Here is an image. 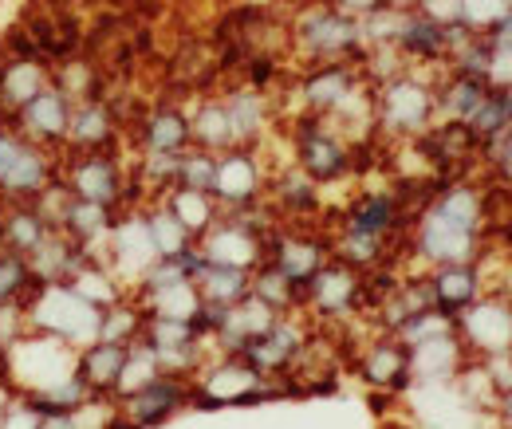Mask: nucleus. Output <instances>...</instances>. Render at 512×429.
Here are the masks:
<instances>
[{"instance_id":"obj_5","label":"nucleus","mask_w":512,"mask_h":429,"mask_svg":"<svg viewBox=\"0 0 512 429\" xmlns=\"http://www.w3.org/2000/svg\"><path fill=\"white\" fill-rule=\"evenodd\" d=\"M99 319H103V311L87 304L67 280L64 284H36L32 296L24 300V323L32 331L64 339L75 351H83L87 343L99 339Z\"/></svg>"},{"instance_id":"obj_37","label":"nucleus","mask_w":512,"mask_h":429,"mask_svg":"<svg viewBox=\"0 0 512 429\" xmlns=\"http://www.w3.org/2000/svg\"><path fill=\"white\" fill-rule=\"evenodd\" d=\"M16 398V390L8 386V378H0V418H4V410H8V402Z\"/></svg>"},{"instance_id":"obj_25","label":"nucleus","mask_w":512,"mask_h":429,"mask_svg":"<svg viewBox=\"0 0 512 429\" xmlns=\"http://www.w3.org/2000/svg\"><path fill=\"white\" fill-rule=\"evenodd\" d=\"M249 280H253V272H245V268H229V264H209L205 260V268L197 272L193 284H197L201 304L233 307L237 300L249 296Z\"/></svg>"},{"instance_id":"obj_34","label":"nucleus","mask_w":512,"mask_h":429,"mask_svg":"<svg viewBox=\"0 0 512 429\" xmlns=\"http://www.w3.org/2000/svg\"><path fill=\"white\" fill-rule=\"evenodd\" d=\"M512 8V0H461V28L477 32V36H489L505 12Z\"/></svg>"},{"instance_id":"obj_21","label":"nucleus","mask_w":512,"mask_h":429,"mask_svg":"<svg viewBox=\"0 0 512 429\" xmlns=\"http://www.w3.org/2000/svg\"><path fill=\"white\" fill-rule=\"evenodd\" d=\"M83 248L67 237L64 229H52L40 245L28 252V268L36 276V284H64L71 280V272L83 264Z\"/></svg>"},{"instance_id":"obj_28","label":"nucleus","mask_w":512,"mask_h":429,"mask_svg":"<svg viewBox=\"0 0 512 429\" xmlns=\"http://www.w3.org/2000/svg\"><path fill=\"white\" fill-rule=\"evenodd\" d=\"M142 213H146V229H150V241L158 248V256H178V252H186L190 245H197L193 233L170 213V205H166L162 197L146 201Z\"/></svg>"},{"instance_id":"obj_18","label":"nucleus","mask_w":512,"mask_h":429,"mask_svg":"<svg viewBox=\"0 0 512 429\" xmlns=\"http://www.w3.org/2000/svg\"><path fill=\"white\" fill-rule=\"evenodd\" d=\"M221 103H225V115H229L233 146H256L260 138H268V130H272V99L264 91L237 87Z\"/></svg>"},{"instance_id":"obj_32","label":"nucleus","mask_w":512,"mask_h":429,"mask_svg":"<svg viewBox=\"0 0 512 429\" xmlns=\"http://www.w3.org/2000/svg\"><path fill=\"white\" fill-rule=\"evenodd\" d=\"M162 367H158V355L142 343V339H134L127 347V359H123V374H119V386H115V402L119 398H127L134 390H142L150 378H158Z\"/></svg>"},{"instance_id":"obj_9","label":"nucleus","mask_w":512,"mask_h":429,"mask_svg":"<svg viewBox=\"0 0 512 429\" xmlns=\"http://www.w3.org/2000/svg\"><path fill=\"white\" fill-rule=\"evenodd\" d=\"M457 339L465 347V355L489 363L512 355V304L509 296H477L465 311L453 315Z\"/></svg>"},{"instance_id":"obj_16","label":"nucleus","mask_w":512,"mask_h":429,"mask_svg":"<svg viewBox=\"0 0 512 429\" xmlns=\"http://www.w3.org/2000/svg\"><path fill=\"white\" fill-rule=\"evenodd\" d=\"M52 83V67L44 56H12L0 60V119H12Z\"/></svg>"},{"instance_id":"obj_20","label":"nucleus","mask_w":512,"mask_h":429,"mask_svg":"<svg viewBox=\"0 0 512 429\" xmlns=\"http://www.w3.org/2000/svg\"><path fill=\"white\" fill-rule=\"evenodd\" d=\"M426 288L434 307H442L446 315H457L481 296V276L473 264H442L426 272Z\"/></svg>"},{"instance_id":"obj_29","label":"nucleus","mask_w":512,"mask_h":429,"mask_svg":"<svg viewBox=\"0 0 512 429\" xmlns=\"http://www.w3.org/2000/svg\"><path fill=\"white\" fill-rule=\"evenodd\" d=\"M52 83L64 91L71 103H83V99H103V79H99V67L91 60H75L67 56L60 60V67H52Z\"/></svg>"},{"instance_id":"obj_31","label":"nucleus","mask_w":512,"mask_h":429,"mask_svg":"<svg viewBox=\"0 0 512 429\" xmlns=\"http://www.w3.org/2000/svg\"><path fill=\"white\" fill-rule=\"evenodd\" d=\"M36 288V276L28 268V256L0 245V304H24Z\"/></svg>"},{"instance_id":"obj_4","label":"nucleus","mask_w":512,"mask_h":429,"mask_svg":"<svg viewBox=\"0 0 512 429\" xmlns=\"http://www.w3.org/2000/svg\"><path fill=\"white\" fill-rule=\"evenodd\" d=\"M288 44L296 48V56L308 63H339L363 60V36H359V20L335 12L327 0H308L292 28H288Z\"/></svg>"},{"instance_id":"obj_15","label":"nucleus","mask_w":512,"mask_h":429,"mask_svg":"<svg viewBox=\"0 0 512 429\" xmlns=\"http://www.w3.org/2000/svg\"><path fill=\"white\" fill-rule=\"evenodd\" d=\"M67 119H71V99L56 83H48L28 107H20L8 123L16 126L24 138L48 146V150H60L64 154V134H67Z\"/></svg>"},{"instance_id":"obj_17","label":"nucleus","mask_w":512,"mask_h":429,"mask_svg":"<svg viewBox=\"0 0 512 429\" xmlns=\"http://www.w3.org/2000/svg\"><path fill=\"white\" fill-rule=\"evenodd\" d=\"M138 154H186L193 146L190 115L182 107H154L134 126Z\"/></svg>"},{"instance_id":"obj_22","label":"nucleus","mask_w":512,"mask_h":429,"mask_svg":"<svg viewBox=\"0 0 512 429\" xmlns=\"http://www.w3.org/2000/svg\"><path fill=\"white\" fill-rule=\"evenodd\" d=\"M123 359H127V347L123 343H107V339H95L79 351V374L83 382L103 394V398H115V386H119V374H123Z\"/></svg>"},{"instance_id":"obj_1","label":"nucleus","mask_w":512,"mask_h":429,"mask_svg":"<svg viewBox=\"0 0 512 429\" xmlns=\"http://www.w3.org/2000/svg\"><path fill=\"white\" fill-rule=\"evenodd\" d=\"M489 221V205L473 185H449L426 201V209L410 221V252L430 268L473 264L481 252Z\"/></svg>"},{"instance_id":"obj_14","label":"nucleus","mask_w":512,"mask_h":429,"mask_svg":"<svg viewBox=\"0 0 512 429\" xmlns=\"http://www.w3.org/2000/svg\"><path fill=\"white\" fill-rule=\"evenodd\" d=\"M264 260L276 264V268L300 288V296H304V284L331 260V245H323L312 233H300V229H284V233L272 229V233H268V256H264Z\"/></svg>"},{"instance_id":"obj_27","label":"nucleus","mask_w":512,"mask_h":429,"mask_svg":"<svg viewBox=\"0 0 512 429\" xmlns=\"http://www.w3.org/2000/svg\"><path fill=\"white\" fill-rule=\"evenodd\" d=\"M190 115V138L193 146L209 150V154H221L233 146V130H229V115H225V103L221 99H205L197 103Z\"/></svg>"},{"instance_id":"obj_36","label":"nucleus","mask_w":512,"mask_h":429,"mask_svg":"<svg viewBox=\"0 0 512 429\" xmlns=\"http://www.w3.org/2000/svg\"><path fill=\"white\" fill-rule=\"evenodd\" d=\"M335 12H343V16H351V20H363V16H371L375 8H383L386 0H327Z\"/></svg>"},{"instance_id":"obj_2","label":"nucleus","mask_w":512,"mask_h":429,"mask_svg":"<svg viewBox=\"0 0 512 429\" xmlns=\"http://www.w3.org/2000/svg\"><path fill=\"white\" fill-rule=\"evenodd\" d=\"M438 83L442 79H426L418 67L375 83V130L394 142H418L438 123Z\"/></svg>"},{"instance_id":"obj_12","label":"nucleus","mask_w":512,"mask_h":429,"mask_svg":"<svg viewBox=\"0 0 512 429\" xmlns=\"http://www.w3.org/2000/svg\"><path fill=\"white\" fill-rule=\"evenodd\" d=\"M186 402H193L190 378L186 374H158L150 378L142 390H134L127 398H119V426L123 429H146L162 426L166 418H174Z\"/></svg>"},{"instance_id":"obj_35","label":"nucleus","mask_w":512,"mask_h":429,"mask_svg":"<svg viewBox=\"0 0 512 429\" xmlns=\"http://www.w3.org/2000/svg\"><path fill=\"white\" fill-rule=\"evenodd\" d=\"M414 12H422V16H430L446 28L461 24V0H414Z\"/></svg>"},{"instance_id":"obj_13","label":"nucleus","mask_w":512,"mask_h":429,"mask_svg":"<svg viewBox=\"0 0 512 429\" xmlns=\"http://www.w3.org/2000/svg\"><path fill=\"white\" fill-rule=\"evenodd\" d=\"M115 142H119V115H115V103H111V99H83V103H71L64 154L115 150Z\"/></svg>"},{"instance_id":"obj_8","label":"nucleus","mask_w":512,"mask_h":429,"mask_svg":"<svg viewBox=\"0 0 512 429\" xmlns=\"http://www.w3.org/2000/svg\"><path fill=\"white\" fill-rule=\"evenodd\" d=\"M292 138V162L320 185L343 182L355 170V146L335 130V126L320 119V115H300L296 130H288Z\"/></svg>"},{"instance_id":"obj_10","label":"nucleus","mask_w":512,"mask_h":429,"mask_svg":"<svg viewBox=\"0 0 512 429\" xmlns=\"http://www.w3.org/2000/svg\"><path fill=\"white\" fill-rule=\"evenodd\" d=\"M99 260H107V268L123 280V288L134 292V284L142 280V272L158 260V248L150 241L142 205H127V209L115 213V225L107 233V245L99 252Z\"/></svg>"},{"instance_id":"obj_19","label":"nucleus","mask_w":512,"mask_h":429,"mask_svg":"<svg viewBox=\"0 0 512 429\" xmlns=\"http://www.w3.org/2000/svg\"><path fill=\"white\" fill-rule=\"evenodd\" d=\"M359 374L375 386V390H406L410 386V359L406 347L394 335H379L375 343L363 347L359 355Z\"/></svg>"},{"instance_id":"obj_26","label":"nucleus","mask_w":512,"mask_h":429,"mask_svg":"<svg viewBox=\"0 0 512 429\" xmlns=\"http://www.w3.org/2000/svg\"><path fill=\"white\" fill-rule=\"evenodd\" d=\"M162 201L170 205V213L186 225L193 233V241L221 217V205H217V197L213 193H205V189H186V185H174V189H166L162 193Z\"/></svg>"},{"instance_id":"obj_3","label":"nucleus","mask_w":512,"mask_h":429,"mask_svg":"<svg viewBox=\"0 0 512 429\" xmlns=\"http://www.w3.org/2000/svg\"><path fill=\"white\" fill-rule=\"evenodd\" d=\"M4 378L16 394H28V398H40L44 390H52L56 382L71 378L79 370V351L67 347L64 339L56 335H44V331H32L24 327L8 347H4Z\"/></svg>"},{"instance_id":"obj_33","label":"nucleus","mask_w":512,"mask_h":429,"mask_svg":"<svg viewBox=\"0 0 512 429\" xmlns=\"http://www.w3.org/2000/svg\"><path fill=\"white\" fill-rule=\"evenodd\" d=\"M213 174H217V154H209V150H201V146H190V150L178 158V178H174V185L213 193Z\"/></svg>"},{"instance_id":"obj_11","label":"nucleus","mask_w":512,"mask_h":429,"mask_svg":"<svg viewBox=\"0 0 512 429\" xmlns=\"http://www.w3.org/2000/svg\"><path fill=\"white\" fill-rule=\"evenodd\" d=\"M268 193V170L256 146H229L217 154V174H213V197L221 213L260 205Z\"/></svg>"},{"instance_id":"obj_6","label":"nucleus","mask_w":512,"mask_h":429,"mask_svg":"<svg viewBox=\"0 0 512 429\" xmlns=\"http://www.w3.org/2000/svg\"><path fill=\"white\" fill-rule=\"evenodd\" d=\"M60 150L24 138L8 119H0V205L32 201L44 185L60 178Z\"/></svg>"},{"instance_id":"obj_24","label":"nucleus","mask_w":512,"mask_h":429,"mask_svg":"<svg viewBox=\"0 0 512 429\" xmlns=\"http://www.w3.org/2000/svg\"><path fill=\"white\" fill-rule=\"evenodd\" d=\"M87 304H95L99 311L103 307H111L115 300H123V296H130L127 288H123V280L107 268V260H99V256H83V264L71 272V280H67Z\"/></svg>"},{"instance_id":"obj_30","label":"nucleus","mask_w":512,"mask_h":429,"mask_svg":"<svg viewBox=\"0 0 512 429\" xmlns=\"http://www.w3.org/2000/svg\"><path fill=\"white\" fill-rule=\"evenodd\" d=\"M142 323H146V311L134 296H123L111 307H103V319H99V339L107 343H123L130 347L138 335H142Z\"/></svg>"},{"instance_id":"obj_23","label":"nucleus","mask_w":512,"mask_h":429,"mask_svg":"<svg viewBox=\"0 0 512 429\" xmlns=\"http://www.w3.org/2000/svg\"><path fill=\"white\" fill-rule=\"evenodd\" d=\"M52 233V225L32 209V201H16V205H0V245L28 256Z\"/></svg>"},{"instance_id":"obj_7","label":"nucleus","mask_w":512,"mask_h":429,"mask_svg":"<svg viewBox=\"0 0 512 429\" xmlns=\"http://www.w3.org/2000/svg\"><path fill=\"white\" fill-rule=\"evenodd\" d=\"M60 182L79 201H95L107 209H127L134 201V178L123 166L115 150H95V154H64L60 162Z\"/></svg>"}]
</instances>
